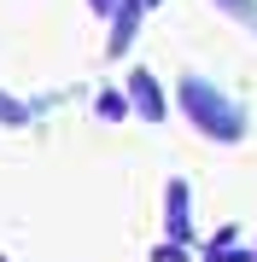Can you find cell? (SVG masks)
Returning a JSON list of instances; mask_svg holds the SVG:
<instances>
[{"label":"cell","mask_w":257,"mask_h":262,"mask_svg":"<svg viewBox=\"0 0 257 262\" xmlns=\"http://www.w3.org/2000/svg\"><path fill=\"white\" fill-rule=\"evenodd\" d=\"M175 99H181L187 122L205 134V140H216V146H240V140H246V111H240L216 82H205V76L187 70V76L175 82Z\"/></svg>","instance_id":"cell-1"},{"label":"cell","mask_w":257,"mask_h":262,"mask_svg":"<svg viewBox=\"0 0 257 262\" xmlns=\"http://www.w3.org/2000/svg\"><path fill=\"white\" fill-rule=\"evenodd\" d=\"M129 111L141 117V122H164L170 117V105H164V88H158V76L152 70H129Z\"/></svg>","instance_id":"cell-2"},{"label":"cell","mask_w":257,"mask_h":262,"mask_svg":"<svg viewBox=\"0 0 257 262\" xmlns=\"http://www.w3.org/2000/svg\"><path fill=\"white\" fill-rule=\"evenodd\" d=\"M187 181L181 175H170V187H164V227H170V245H187V233H193V222H187Z\"/></svg>","instance_id":"cell-3"},{"label":"cell","mask_w":257,"mask_h":262,"mask_svg":"<svg viewBox=\"0 0 257 262\" xmlns=\"http://www.w3.org/2000/svg\"><path fill=\"white\" fill-rule=\"evenodd\" d=\"M141 0H123V12H117V18H111V41H105V53H111V58H123V47H129V41H134V24H141Z\"/></svg>","instance_id":"cell-4"},{"label":"cell","mask_w":257,"mask_h":262,"mask_svg":"<svg viewBox=\"0 0 257 262\" xmlns=\"http://www.w3.org/2000/svg\"><path fill=\"white\" fill-rule=\"evenodd\" d=\"M29 117H35V105H24L18 94H6V88H0V128H24Z\"/></svg>","instance_id":"cell-5"},{"label":"cell","mask_w":257,"mask_h":262,"mask_svg":"<svg viewBox=\"0 0 257 262\" xmlns=\"http://www.w3.org/2000/svg\"><path fill=\"white\" fill-rule=\"evenodd\" d=\"M216 12H228L234 24H246L251 35H257V0H216Z\"/></svg>","instance_id":"cell-6"},{"label":"cell","mask_w":257,"mask_h":262,"mask_svg":"<svg viewBox=\"0 0 257 262\" xmlns=\"http://www.w3.org/2000/svg\"><path fill=\"white\" fill-rule=\"evenodd\" d=\"M100 117H105V122H123V117H129V99L117 94V88H105V94H100Z\"/></svg>","instance_id":"cell-7"},{"label":"cell","mask_w":257,"mask_h":262,"mask_svg":"<svg viewBox=\"0 0 257 262\" xmlns=\"http://www.w3.org/2000/svg\"><path fill=\"white\" fill-rule=\"evenodd\" d=\"M152 262H187V251H181V245H170V239H164V245H152Z\"/></svg>","instance_id":"cell-8"},{"label":"cell","mask_w":257,"mask_h":262,"mask_svg":"<svg viewBox=\"0 0 257 262\" xmlns=\"http://www.w3.org/2000/svg\"><path fill=\"white\" fill-rule=\"evenodd\" d=\"M94 12H117V0H94Z\"/></svg>","instance_id":"cell-9"},{"label":"cell","mask_w":257,"mask_h":262,"mask_svg":"<svg viewBox=\"0 0 257 262\" xmlns=\"http://www.w3.org/2000/svg\"><path fill=\"white\" fill-rule=\"evenodd\" d=\"M0 262H6V251H0Z\"/></svg>","instance_id":"cell-10"},{"label":"cell","mask_w":257,"mask_h":262,"mask_svg":"<svg viewBox=\"0 0 257 262\" xmlns=\"http://www.w3.org/2000/svg\"><path fill=\"white\" fill-rule=\"evenodd\" d=\"M251 256H257V251H251Z\"/></svg>","instance_id":"cell-11"}]
</instances>
